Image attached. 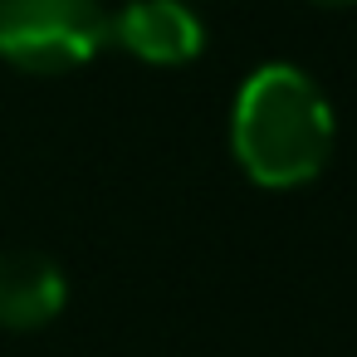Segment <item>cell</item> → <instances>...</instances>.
Instances as JSON below:
<instances>
[{"label": "cell", "instance_id": "cell-4", "mask_svg": "<svg viewBox=\"0 0 357 357\" xmlns=\"http://www.w3.org/2000/svg\"><path fill=\"white\" fill-rule=\"evenodd\" d=\"M69 298L64 269L40 250H6L0 255V328H45L59 318Z\"/></svg>", "mask_w": 357, "mask_h": 357}, {"label": "cell", "instance_id": "cell-1", "mask_svg": "<svg viewBox=\"0 0 357 357\" xmlns=\"http://www.w3.org/2000/svg\"><path fill=\"white\" fill-rule=\"evenodd\" d=\"M230 147L250 181H259L269 191L303 186L328 167L333 108L303 69L264 64L235 93Z\"/></svg>", "mask_w": 357, "mask_h": 357}, {"label": "cell", "instance_id": "cell-3", "mask_svg": "<svg viewBox=\"0 0 357 357\" xmlns=\"http://www.w3.org/2000/svg\"><path fill=\"white\" fill-rule=\"evenodd\" d=\"M108 40H118L132 59L142 64H191L206 50V25L181 6V0H132L128 10L108 25Z\"/></svg>", "mask_w": 357, "mask_h": 357}, {"label": "cell", "instance_id": "cell-5", "mask_svg": "<svg viewBox=\"0 0 357 357\" xmlns=\"http://www.w3.org/2000/svg\"><path fill=\"white\" fill-rule=\"evenodd\" d=\"M313 6H328V10H342V6H357V0H313Z\"/></svg>", "mask_w": 357, "mask_h": 357}, {"label": "cell", "instance_id": "cell-2", "mask_svg": "<svg viewBox=\"0 0 357 357\" xmlns=\"http://www.w3.org/2000/svg\"><path fill=\"white\" fill-rule=\"evenodd\" d=\"M98 0H0V59L25 74H69L108 45Z\"/></svg>", "mask_w": 357, "mask_h": 357}]
</instances>
